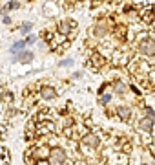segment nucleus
Returning <instances> with one entry per match:
<instances>
[{
	"instance_id": "1",
	"label": "nucleus",
	"mask_w": 155,
	"mask_h": 165,
	"mask_svg": "<svg viewBox=\"0 0 155 165\" xmlns=\"http://www.w3.org/2000/svg\"><path fill=\"white\" fill-rule=\"evenodd\" d=\"M66 162V152L62 149H53L49 152V163L51 165H62Z\"/></svg>"
},
{
	"instance_id": "2",
	"label": "nucleus",
	"mask_w": 155,
	"mask_h": 165,
	"mask_svg": "<svg viewBox=\"0 0 155 165\" xmlns=\"http://www.w3.org/2000/svg\"><path fill=\"white\" fill-rule=\"evenodd\" d=\"M140 51L146 55H155V41L153 39H144L140 42Z\"/></svg>"
},
{
	"instance_id": "3",
	"label": "nucleus",
	"mask_w": 155,
	"mask_h": 165,
	"mask_svg": "<svg viewBox=\"0 0 155 165\" xmlns=\"http://www.w3.org/2000/svg\"><path fill=\"white\" fill-rule=\"evenodd\" d=\"M15 61L17 62H29V61H33V53L31 51H22V53H19L15 57Z\"/></svg>"
},
{
	"instance_id": "4",
	"label": "nucleus",
	"mask_w": 155,
	"mask_h": 165,
	"mask_svg": "<svg viewBox=\"0 0 155 165\" xmlns=\"http://www.w3.org/2000/svg\"><path fill=\"white\" fill-rule=\"evenodd\" d=\"M117 114H119L124 121H128V119L132 118V112H130V108H126V106H119V108H117Z\"/></svg>"
},
{
	"instance_id": "5",
	"label": "nucleus",
	"mask_w": 155,
	"mask_h": 165,
	"mask_svg": "<svg viewBox=\"0 0 155 165\" xmlns=\"http://www.w3.org/2000/svg\"><path fill=\"white\" fill-rule=\"evenodd\" d=\"M40 94H42V97H44V99H51V97H55V90H53L51 86H44Z\"/></svg>"
},
{
	"instance_id": "6",
	"label": "nucleus",
	"mask_w": 155,
	"mask_h": 165,
	"mask_svg": "<svg viewBox=\"0 0 155 165\" xmlns=\"http://www.w3.org/2000/svg\"><path fill=\"white\" fill-rule=\"evenodd\" d=\"M139 128H140V130H146V132L152 130V121H150V119H140V121H139Z\"/></svg>"
},
{
	"instance_id": "7",
	"label": "nucleus",
	"mask_w": 155,
	"mask_h": 165,
	"mask_svg": "<svg viewBox=\"0 0 155 165\" xmlns=\"http://www.w3.org/2000/svg\"><path fill=\"white\" fill-rule=\"evenodd\" d=\"M84 141L88 145H91V147H98V140L95 136H88V138H84Z\"/></svg>"
},
{
	"instance_id": "8",
	"label": "nucleus",
	"mask_w": 155,
	"mask_h": 165,
	"mask_svg": "<svg viewBox=\"0 0 155 165\" xmlns=\"http://www.w3.org/2000/svg\"><path fill=\"white\" fill-rule=\"evenodd\" d=\"M24 44H26V42H24V41H20V42H15V44H13V50H11V51H13V53H17V51H19L20 48H24Z\"/></svg>"
},
{
	"instance_id": "9",
	"label": "nucleus",
	"mask_w": 155,
	"mask_h": 165,
	"mask_svg": "<svg viewBox=\"0 0 155 165\" xmlns=\"http://www.w3.org/2000/svg\"><path fill=\"white\" fill-rule=\"evenodd\" d=\"M60 31H62L64 35L69 33V24H68V22H62V24H60Z\"/></svg>"
},
{
	"instance_id": "10",
	"label": "nucleus",
	"mask_w": 155,
	"mask_h": 165,
	"mask_svg": "<svg viewBox=\"0 0 155 165\" xmlns=\"http://www.w3.org/2000/svg\"><path fill=\"white\" fill-rule=\"evenodd\" d=\"M17 7H19V2H17V0H11V2L7 4V9H17Z\"/></svg>"
},
{
	"instance_id": "11",
	"label": "nucleus",
	"mask_w": 155,
	"mask_h": 165,
	"mask_svg": "<svg viewBox=\"0 0 155 165\" xmlns=\"http://www.w3.org/2000/svg\"><path fill=\"white\" fill-rule=\"evenodd\" d=\"M115 88H117V92H119V94H124V90H126V88H124V84H120V82H115Z\"/></svg>"
},
{
	"instance_id": "12",
	"label": "nucleus",
	"mask_w": 155,
	"mask_h": 165,
	"mask_svg": "<svg viewBox=\"0 0 155 165\" xmlns=\"http://www.w3.org/2000/svg\"><path fill=\"white\" fill-rule=\"evenodd\" d=\"M46 154H48V150H46V149H39V150H37V156H39V158L46 156Z\"/></svg>"
},
{
	"instance_id": "13",
	"label": "nucleus",
	"mask_w": 155,
	"mask_h": 165,
	"mask_svg": "<svg viewBox=\"0 0 155 165\" xmlns=\"http://www.w3.org/2000/svg\"><path fill=\"white\" fill-rule=\"evenodd\" d=\"M29 29H31V24H24L22 26V33H27Z\"/></svg>"
},
{
	"instance_id": "14",
	"label": "nucleus",
	"mask_w": 155,
	"mask_h": 165,
	"mask_svg": "<svg viewBox=\"0 0 155 165\" xmlns=\"http://www.w3.org/2000/svg\"><path fill=\"white\" fill-rule=\"evenodd\" d=\"M93 62H95V66H102V59H98V57H93Z\"/></svg>"
},
{
	"instance_id": "15",
	"label": "nucleus",
	"mask_w": 155,
	"mask_h": 165,
	"mask_svg": "<svg viewBox=\"0 0 155 165\" xmlns=\"http://www.w3.org/2000/svg\"><path fill=\"white\" fill-rule=\"evenodd\" d=\"M110 99H111V96H110V94H106V96H104V97H102V103H108V101H110Z\"/></svg>"
},
{
	"instance_id": "16",
	"label": "nucleus",
	"mask_w": 155,
	"mask_h": 165,
	"mask_svg": "<svg viewBox=\"0 0 155 165\" xmlns=\"http://www.w3.org/2000/svg\"><path fill=\"white\" fill-rule=\"evenodd\" d=\"M68 64H71V61H69V59H64V61L60 62V66H68Z\"/></svg>"
},
{
	"instance_id": "17",
	"label": "nucleus",
	"mask_w": 155,
	"mask_h": 165,
	"mask_svg": "<svg viewBox=\"0 0 155 165\" xmlns=\"http://www.w3.org/2000/svg\"><path fill=\"white\" fill-rule=\"evenodd\" d=\"M146 110H148V114H150V116H153V118H155V110H152V108H146Z\"/></svg>"
}]
</instances>
